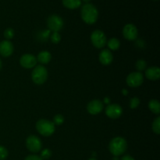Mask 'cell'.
Segmentation results:
<instances>
[{
    "instance_id": "1",
    "label": "cell",
    "mask_w": 160,
    "mask_h": 160,
    "mask_svg": "<svg viewBox=\"0 0 160 160\" xmlns=\"http://www.w3.org/2000/svg\"><path fill=\"white\" fill-rule=\"evenodd\" d=\"M98 12L97 8L91 3H86L81 8V18L87 24H93L97 21Z\"/></svg>"
},
{
    "instance_id": "2",
    "label": "cell",
    "mask_w": 160,
    "mask_h": 160,
    "mask_svg": "<svg viewBox=\"0 0 160 160\" xmlns=\"http://www.w3.org/2000/svg\"><path fill=\"white\" fill-rule=\"evenodd\" d=\"M128 149V142L123 138L116 137L110 141L109 150L114 156H120L123 155Z\"/></svg>"
},
{
    "instance_id": "3",
    "label": "cell",
    "mask_w": 160,
    "mask_h": 160,
    "mask_svg": "<svg viewBox=\"0 0 160 160\" xmlns=\"http://www.w3.org/2000/svg\"><path fill=\"white\" fill-rule=\"evenodd\" d=\"M36 129L38 132L42 136L49 137L52 134H54L56 128L53 122L45 120V119H42V120H39L36 123Z\"/></svg>"
},
{
    "instance_id": "4",
    "label": "cell",
    "mask_w": 160,
    "mask_h": 160,
    "mask_svg": "<svg viewBox=\"0 0 160 160\" xmlns=\"http://www.w3.org/2000/svg\"><path fill=\"white\" fill-rule=\"evenodd\" d=\"M31 78L34 84H44L48 78V70L44 66H37L33 70L32 73H31Z\"/></svg>"
},
{
    "instance_id": "5",
    "label": "cell",
    "mask_w": 160,
    "mask_h": 160,
    "mask_svg": "<svg viewBox=\"0 0 160 160\" xmlns=\"http://www.w3.org/2000/svg\"><path fill=\"white\" fill-rule=\"evenodd\" d=\"M91 41L92 43L95 48H102L106 45V36L104 32L100 30H95L92 33L91 35Z\"/></svg>"
},
{
    "instance_id": "6",
    "label": "cell",
    "mask_w": 160,
    "mask_h": 160,
    "mask_svg": "<svg viewBox=\"0 0 160 160\" xmlns=\"http://www.w3.org/2000/svg\"><path fill=\"white\" fill-rule=\"evenodd\" d=\"M47 26L52 32H59L63 28V20L59 16L52 14L47 19Z\"/></svg>"
},
{
    "instance_id": "7",
    "label": "cell",
    "mask_w": 160,
    "mask_h": 160,
    "mask_svg": "<svg viewBox=\"0 0 160 160\" xmlns=\"http://www.w3.org/2000/svg\"><path fill=\"white\" fill-rule=\"evenodd\" d=\"M26 146L30 152L37 153L42 149V142L41 139L37 136L31 135L27 138Z\"/></svg>"
},
{
    "instance_id": "8",
    "label": "cell",
    "mask_w": 160,
    "mask_h": 160,
    "mask_svg": "<svg viewBox=\"0 0 160 160\" xmlns=\"http://www.w3.org/2000/svg\"><path fill=\"white\" fill-rule=\"evenodd\" d=\"M127 84L129 87L137 88L142 85L144 81V76L141 72H133L127 78Z\"/></svg>"
},
{
    "instance_id": "9",
    "label": "cell",
    "mask_w": 160,
    "mask_h": 160,
    "mask_svg": "<svg viewBox=\"0 0 160 160\" xmlns=\"http://www.w3.org/2000/svg\"><path fill=\"white\" fill-rule=\"evenodd\" d=\"M123 113V109L119 104H109L106 108V114L109 118L118 119Z\"/></svg>"
},
{
    "instance_id": "10",
    "label": "cell",
    "mask_w": 160,
    "mask_h": 160,
    "mask_svg": "<svg viewBox=\"0 0 160 160\" xmlns=\"http://www.w3.org/2000/svg\"><path fill=\"white\" fill-rule=\"evenodd\" d=\"M138 31L135 25L133 23H128L124 26L123 29V35L127 40L134 41L137 38Z\"/></svg>"
},
{
    "instance_id": "11",
    "label": "cell",
    "mask_w": 160,
    "mask_h": 160,
    "mask_svg": "<svg viewBox=\"0 0 160 160\" xmlns=\"http://www.w3.org/2000/svg\"><path fill=\"white\" fill-rule=\"evenodd\" d=\"M20 63L25 69L33 68L37 63V59L32 54H24L20 57Z\"/></svg>"
},
{
    "instance_id": "12",
    "label": "cell",
    "mask_w": 160,
    "mask_h": 160,
    "mask_svg": "<svg viewBox=\"0 0 160 160\" xmlns=\"http://www.w3.org/2000/svg\"><path fill=\"white\" fill-rule=\"evenodd\" d=\"M103 108H104L103 102L98 99L92 100L87 106L88 112L92 115H97L100 113L103 110Z\"/></svg>"
},
{
    "instance_id": "13",
    "label": "cell",
    "mask_w": 160,
    "mask_h": 160,
    "mask_svg": "<svg viewBox=\"0 0 160 160\" xmlns=\"http://www.w3.org/2000/svg\"><path fill=\"white\" fill-rule=\"evenodd\" d=\"M13 52V45L9 40L0 42V55L3 57H9Z\"/></svg>"
},
{
    "instance_id": "14",
    "label": "cell",
    "mask_w": 160,
    "mask_h": 160,
    "mask_svg": "<svg viewBox=\"0 0 160 160\" xmlns=\"http://www.w3.org/2000/svg\"><path fill=\"white\" fill-rule=\"evenodd\" d=\"M99 62H101L102 65L107 66L109 65L111 62H112V59H113V56H112V52H110L109 49H102L101 51L99 54Z\"/></svg>"
},
{
    "instance_id": "15",
    "label": "cell",
    "mask_w": 160,
    "mask_h": 160,
    "mask_svg": "<svg viewBox=\"0 0 160 160\" xmlns=\"http://www.w3.org/2000/svg\"><path fill=\"white\" fill-rule=\"evenodd\" d=\"M145 77L150 81H157L160 78V69L158 67H148L145 70Z\"/></svg>"
},
{
    "instance_id": "16",
    "label": "cell",
    "mask_w": 160,
    "mask_h": 160,
    "mask_svg": "<svg viewBox=\"0 0 160 160\" xmlns=\"http://www.w3.org/2000/svg\"><path fill=\"white\" fill-rule=\"evenodd\" d=\"M52 55L51 53L47 51L41 52L38 55L37 60L42 64H48L51 61Z\"/></svg>"
},
{
    "instance_id": "17",
    "label": "cell",
    "mask_w": 160,
    "mask_h": 160,
    "mask_svg": "<svg viewBox=\"0 0 160 160\" xmlns=\"http://www.w3.org/2000/svg\"><path fill=\"white\" fill-rule=\"evenodd\" d=\"M62 4L70 9H78L81 5V0H62Z\"/></svg>"
},
{
    "instance_id": "18",
    "label": "cell",
    "mask_w": 160,
    "mask_h": 160,
    "mask_svg": "<svg viewBox=\"0 0 160 160\" xmlns=\"http://www.w3.org/2000/svg\"><path fill=\"white\" fill-rule=\"evenodd\" d=\"M148 108L154 114L159 115L160 113V103L156 99H152L148 103Z\"/></svg>"
},
{
    "instance_id": "19",
    "label": "cell",
    "mask_w": 160,
    "mask_h": 160,
    "mask_svg": "<svg viewBox=\"0 0 160 160\" xmlns=\"http://www.w3.org/2000/svg\"><path fill=\"white\" fill-rule=\"evenodd\" d=\"M108 47L110 50H112V51H116V50L119 49L120 46V42L117 38H110L107 42Z\"/></svg>"
},
{
    "instance_id": "20",
    "label": "cell",
    "mask_w": 160,
    "mask_h": 160,
    "mask_svg": "<svg viewBox=\"0 0 160 160\" xmlns=\"http://www.w3.org/2000/svg\"><path fill=\"white\" fill-rule=\"evenodd\" d=\"M152 131L155 134H160V117H158L155 119V120L152 123Z\"/></svg>"
},
{
    "instance_id": "21",
    "label": "cell",
    "mask_w": 160,
    "mask_h": 160,
    "mask_svg": "<svg viewBox=\"0 0 160 160\" xmlns=\"http://www.w3.org/2000/svg\"><path fill=\"white\" fill-rule=\"evenodd\" d=\"M136 68L138 70L139 72L142 71V70H146L147 68V62L146 61L144 60V59H139L136 62Z\"/></svg>"
},
{
    "instance_id": "22",
    "label": "cell",
    "mask_w": 160,
    "mask_h": 160,
    "mask_svg": "<svg viewBox=\"0 0 160 160\" xmlns=\"http://www.w3.org/2000/svg\"><path fill=\"white\" fill-rule=\"evenodd\" d=\"M139 105H140V99L137 97H134L130 101V107H131V109H136V108L138 107Z\"/></svg>"
},
{
    "instance_id": "23",
    "label": "cell",
    "mask_w": 160,
    "mask_h": 160,
    "mask_svg": "<svg viewBox=\"0 0 160 160\" xmlns=\"http://www.w3.org/2000/svg\"><path fill=\"white\" fill-rule=\"evenodd\" d=\"M64 122V117L61 114H57L53 118V123L56 125H61Z\"/></svg>"
},
{
    "instance_id": "24",
    "label": "cell",
    "mask_w": 160,
    "mask_h": 160,
    "mask_svg": "<svg viewBox=\"0 0 160 160\" xmlns=\"http://www.w3.org/2000/svg\"><path fill=\"white\" fill-rule=\"evenodd\" d=\"M52 156V151L48 148H45V149L42 150L41 152V156L42 159H48Z\"/></svg>"
},
{
    "instance_id": "25",
    "label": "cell",
    "mask_w": 160,
    "mask_h": 160,
    "mask_svg": "<svg viewBox=\"0 0 160 160\" xmlns=\"http://www.w3.org/2000/svg\"><path fill=\"white\" fill-rule=\"evenodd\" d=\"M61 40V36L59 32H53L51 35V41L52 43L58 44Z\"/></svg>"
},
{
    "instance_id": "26",
    "label": "cell",
    "mask_w": 160,
    "mask_h": 160,
    "mask_svg": "<svg viewBox=\"0 0 160 160\" xmlns=\"http://www.w3.org/2000/svg\"><path fill=\"white\" fill-rule=\"evenodd\" d=\"M4 37L6 38L7 40L9 39H12L14 37V31L12 28H7L6 31H4Z\"/></svg>"
},
{
    "instance_id": "27",
    "label": "cell",
    "mask_w": 160,
    "mask_h": 160,
    "mask_svg": "<svg viewBox=\"0 0 160 160\" xmlns=\"http://www.w3.org/2000/svg\"><path fill=\"white\" fill-rule=\"evenodd\" d=\"M8 151L5 147L0 145V160H5L8 156Z\"/></svg>"
},
{
    "instance_id": "28",
    "label": "cell",
    "mask_w": 160,
    "mask_h": 160,
    "mask_svg": "<svg viewBox=\"0 0 160 160\" xmlns=\"http://www.w3.org/2000/svg\"><path fill=\"white\" fill-rule=\"evenodd\" d=\"M24 160H43L39 156L37 155H29L25 158Z\"/></svg>"
},
{
    "instance_id": "29",
    "label": "cell",
    "mask_w": 160,
    "mask_h": 160,
    "mask_svg": "<svg viewBox=\"0 0 160 160\" xmlns=\"http://www.w3.org/2000/svg\"><path fill=\"white\" fill-rule=\"evenodd\" d=\"M120 160H135V159H134L132 156H130V155H125V156H123V157L121 158V159Z\"/></svg>"
},
{
    "instance_id": "30",
    "label": "cell",
    "mask_w": 160,
    "mask_h": 160,
    "mask_svg": "<svg viewBox=\"0 0 160 160\" xmlns=\"http://www.w3.org/2000/svg\"><path fill=\"white\" fill-rule=\"evenodd\" d=\"M2 67V60H1V59H0V70H1Z\"/></svg>"
},
{
    "instance_id": "31",
    "label": "cell",
    "mask_w": 160,
    "mask_h": 160,
    "mask_svg": "<svg viewBox=\"0 0 160 160\" xmlns=\"http://www.w3.org/2000/svg\"><path fill=\"white\" fill-rule=\"evenodd\" d=\"M88 160H97V159H95V158H92V159H88Z\"/></svg>"
},
{
    "instance_id": "32",
    "label": "cell",
    "mask_w": 160,
    "mask_h": 160,
    "mask_svg": "<svg viewBox=\"0 0 160 160\" xmlns=\"http://www.w3.org/2000/svg\"><path fill=\"white\" fill-rule=\"evenodd\" d=\"M83 1H84V2H89V1H91V0H83Z\"/></svg>"
}]
</instances>
